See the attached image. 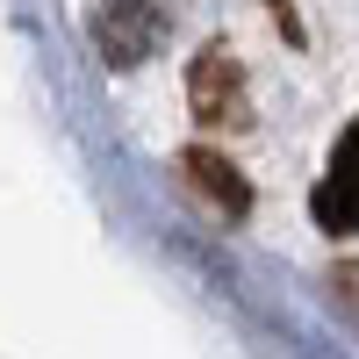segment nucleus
<instances>
[{"label": "nucleus", "instance_id": "4", "mask_svg": "<svg viewBox=\"0 0 359 359\" xmlns=\"http://www.w3.org/2000/svg\"><path fill=\"white\" fill-rule=\"evenodd\" d=\"M180 180L216 208V216H245L252 208V187H245V172H237L223 151H208V144H194V151H180Z\"/></svg>", "mask_w": 359, "mask_h": 359}, {"label": "nucleus", "instance_id": "2", "mask_svg": "<svg viewBox=\"0 0 359 359\" xmlns=\"http://www.w3.org/2000/svg\"><path fill=\"white\" fill-rule=\"evenodd\" d=\"M316 223L331 230V237H359V123L352 130H338V144H331V165H323V180H316Z\"/></svg>", "mask_w": 359, "mask_h": 359}, {"label": "nucleus", "instance_id": "1", "mask_svg": "<svg viewBox=\"0 0 359 359\" xmlns=\"http://www.w3.org/2000/svg\"><path fill=\"white\" fill-rule=\"evenodd\" d=\"M187 101L208 130H245L252 123V108H245V72H237V57L230 43H208L194 57V72H187Z\"/></svg>", "mask_w": 359, "mask_h": 359}, {"label": "nucleus", "instance_id": "3", "mask_svg": "<svg viewBox=\"0 0 359 359\" xmlns=\"http://www.w3.org/2000/svg\"><path fill=\"white\" fill-rule=\"evenodd\" d=\"M158 36H165V29H158L151 0H101V8H94V43H101L108 65H144Z\"/></svg>", "mask_w": 359, "mask_h": 359}, {"label": "nucleus", "instance_id": "5", "mask_svg": "<svg viewBox=\"0 0 359 359\" xmlns=\"http://www.w3.org/2000/svg\"><path fill=\"white\" fill-rule=\"evenodd\" d=\"M331 287H338V294H345V302L359 309V266H331Z\"/></svg>", "mask_w": 359, "mask_h": 359}]
</instances>
